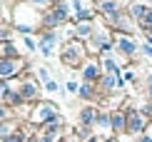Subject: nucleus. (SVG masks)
<instances>
[{
  "label": "nucleus",
  "mask_w": 152,
  "mask_h": 142,
  "mask_svg": "<svg viewBox=\"0 0 152 142\" xmlns=\"http://www.w3.org/2000/svg\"><path fill=\"white\" fill-rule=\"evenodd\" d=\"M33 120H35V122H48V120L58 122V110H55L53 105H48V102H42V105H37V107H35Z\"/></svg>",
  "instance_id": "f257e3e1"
},
{
  "label": "nucleus",
  "mask_w": 152,
  "mask_h": 142,
  "mask_svg": "<svg viewBox=\"0 0 152 142\" xmlns=\"http://www.w3.org/2000/svg\"><path fill=\"white\" fill-rule=\"evenodd\" d=\"M82 53H85V50H82L77 42H72V45H67V48H65V55H62V60H65L67 65H77V62L82 60Z\"/></svg>",
  "instance_id": "f03ea898"
},
{
  "label": "nucleus",
  "mask_w": 152,
  "mask_h": 142,
  "mask_svg": "<svg viewBox=\"0 0 152 142\" xmlns=\"http://www.w3.org/2000/svg\"><path fill=\"white\" fill-rule=\"evenodd\" d=\"M18 70H20V62L18 60H0V77H10V75H15Z\"/></svg>",
  "instance_id": "7ed1b4c3"
},
{
  "label": "nucleus",
  "mask_w": 152,
  "mask_h": 142,
  "mask_svg": "<svg viewBox=\"0 0 152 142\" xmlns=\"http://www.w3.org/2000/svg\"><path fill=\"white\" fill-rule=\"evenodd\" d=\"M55 40H58V35H55V33H45V35L40 37V53H42V55H53Z\"/></svg>",
  "instance_id": "20e7f679"
},
{
  "label": "nucleus",
  "mask_w": 152,
  "mask_h": 142,
  "mask_svg": "<svg viewBox=\"0 0 152 142\" xmlns=\"http://www.w3.org/2000/svg\"><path fill=\"white\" fill-rule=\"evenodd\" d=\"M130 125H127V132H140L142 130V117H140V112H135V110H130Z\"/></svg>",
  "instance_id": "39448f33"
},
{
  "label": "nucleus",
  "mask_w": 152,
  "mask_h": 142,
  "mask_svg": "<svg viewBox=\"0 0 152 142\" xmlns=\"http://www.w3.org/2000/svg\"><path fill=\"white\" fill-rule=\"evenodd\" d=\"M117 48L125 50V53H135V45H132L127 37H120V40H117Z\"/></svg>",
  "instance_id": "423d86ee"
},
{
  "label": "nucleus",
  "mask_w": 152,
  "mask_h": 142,
  "mask_svg": "<svg viewBox=\"0 0 152 142\" xmlns=\"http://www.w3.org/2000/svg\"><path fill=\"white\" fill-rule=\"evenodd\" d=\"M35 92H37L35 82H25L23 85V97H35Z\"/></svg>",
  "instance_id": "0eeeda50"
},
{
  "label": "nucleus",
  "mask_w": 152,
  "mask_h": 142,
  "mask_svg": "<svg viewBox=\"0 0 152 142\" xmlns=\"http://www.w3.org/2000/svg\"><path fill=\"white\" fill-rule=\"evenodd\" d=\"M147 12H150V10L145 8V5H135V8H132V15H135V18H140V20H142L145 15H147Z\"/></svg>",
  "instance_id": "6e6552de"
},
{
  "label": "nucleus",
  "mask_w": 152,
  "mask_h": 142,
  "mask_svg": "<svg viewBox=\"0 0 152 142\" xmlns=\"http://www.w3.org/2000/svg\"><path fill=\"white\" fill-rule=\"evenodd\" d=\"M85 77H87V80H95V77H97V65H95V62L85 67Z\"/></svg>",
  "instance_id": "1a4fd4ad"
},
{
  "label": "nucleus",
  "mask_w": 152,
  "mask_h": 142,
  "mask_svg": "<svg viewBox=\"0 0 152 142\" xmlns=\"http://www.w3.org/2000/svg\"><path fill=\"white\" fill-rule=\"evenodd\" d=\"M140 25H142V28H152V10L142 18V20H140Z\"/></svg>",
  "instance_id": "9d476101"
},
{
  "label": "nucleus",
  "mask_w": 152,
  "mask_h": 142,
  "mask_svg": "<svg viewBox=\"0 0 152 142\" xmlns=\"http://www.w3.org/2000/svg\"><path fill=\"white\" fill-rule=\"evenodd\" d=\"M95 110H90V107H87V110H82V122H92V117H95Z\"/></svg>",
  "instance_id": "9b49d317"
},
{
  "label": "nucleus",
  "mask_w": 152,
  "mask_h": 142,
  "mask_svg": "<svg viewBox=\"0 0 152 142\" xmlns=\"http://www.w3.org/2000/svg\"><path fill=\"white\" fill-rule=\"evenodd\" d=\"M102 10L107 12V15H112V18H115V10H117V8H115L112 3H102Z\"/></svg>",
  "instance_id": "f8f14e48"
},
{
  "label": "nucleus",
  "mask_w": 152,
  "mask_h": 142,
  "mask_svg": "<svg viewBox=\"0 0 152 142\" xmlns=\"http://www.w3.org/2000/svg\"><path fill=\"white\" fill-rule=\"evenodd\" d=\"M97 125H102L105 130L110 127V120H107V115H100V117H97Z\"/></svg>",
  "instance_id": "ddd939ff"
},
{
  "label": "nucleus",
  "mask_w": 152,
  "mask_h": 142,
  "mask_svg": "<svg viewBox=\"0 0 152 142\" xmlns=\"http://www.w3.org/2000/svg\"><path fill=\"white\" fill-rule=\"evenodd\" d=\"M77 33H80V35H90V25H87V23H82L80 28H77Z\"/></svg>",
  "instance_id": "4468645a"
},
{
  "label": "nucleus",
  "mask_w": 152,
  "mask_h": 142,
  "mask_svg": "<svg viewBox=\"0 0 152 142\" xmlns=\"http://www.w3.org/2000/svg\"><path fill=\"white\" fill-rule=\"evenodd\" d=\"M80 95H82V97H90V85H82L80 87Z\"/></svg>",
  "instance_id": "2eb2a0df"
},
{
  "label": "nucleus",
  "mask_w": 152,
  "mask_h": 142,
  "mask_svg": "<svg viewBox=\"0 0 152 142\" xmlns=\"http://www.w3.org/2000/svg\"><path fill=\"white\" fill-rule=\"evenodd\" d=\"M37 75H40V80H45V82H50V80H48V70H45V67H40V70H37Z\"/></svg>",
  "instance_id": "dca6fc26"
},
{
  "label": "nucleus",
  "mask_w": 152,
  "mask_h": 142,
  "mask_svg": "<svg viewBox=\"0 0 152 142\" xmlns=\"http://www.w3.org/2000/svg\"><path fill=\"white\" fill-rule=\"evenodd\" d=\"M112 122H115L117 130H122V117H120V115H115V120H112Z\"/></svg>",
  "instance_id": "f3484780"
},
{
  "label": "nucleus",
  "mask_w": 152,
  "mask_h": 142,
  "mask_svg": "<svg viewBox=\"0 0 152 142\" xmlns=\"http://www.w3.org/2000/svg\"><path fill=\"white\" fill-rule=\"evenodd\" d=\"M142 53H145V55H150V57H152V48H150V45H145V48H142Z\"/></svg>",
  "instance_id": "a211bd4d"
},
{
  "label": "nucleus",
  "mask_w": 152,
  "mask_h": 142,
  "mask_svg": "<svg viewBox=\"0 0 152 142\" xmlns=\"http://www.w3.org/2000/svg\"><path fill=\"white\" fill-rule=\"evenodd\" d=\"M33 3H37V5H45V3H48V0H33Z\"/></svg>",
  "instance_id": "6ab92c4d"
},
{
  "label": "nucleus",
  "mask_w": 152,
  "mask_h": 142,
  "mask_svg": "<svg viewBox=\"0 0 152 142\" xmlns=\"http://www.w3.org/2000/svg\"><path fill=\"white\" fill-rule=\"evenodd\" d=\"M0 117H5V107H0Z\"/></svg>",
  "instance_id": "aec40b11"
},
{
  "label": "nucleus",
  "mask_w": 152,
  "mask_h": 142,
  "mask_svg": "<svg viewBox=\"0 0 152 142\" xmlns=\"http://www.w3.org/2000/svg\"><path fill=\"white\" fill-rule=\"evenodd\" d=\"M150 90H152V80H150Z\"/></svg>",
  "instance_id": "412c9836"
}]
</instances>
